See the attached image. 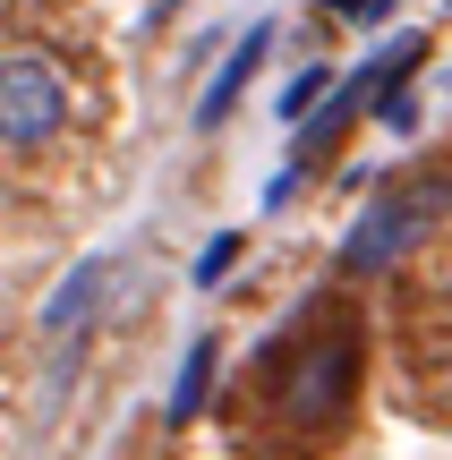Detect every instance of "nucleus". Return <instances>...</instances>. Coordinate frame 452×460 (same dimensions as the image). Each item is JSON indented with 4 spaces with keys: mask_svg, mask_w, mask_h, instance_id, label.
Here are the masks:
<instances>
[{
    "mask_svg": "<svg viewBox=\"0 0 452 460\" xmlns=\"http://www.w3.org/2000/svg\"><path fill=\"white\" fill-rule=\"evenodd\" d=\"M163 9H180V0H163Z\"/></svg>",
    "mask_w": 452,
    "mask_h": 460,
    "instance_id": "obj_11",
    "label": "nucleus"
},
{
    "mask_svg": "<svg viewBox=\"0 0 452 460\" xmlns=\"http://www.w3.org/2000/svg\"><path fill=\"white\" fill-rule=\"evenodd\" d=\"M324 17H341V26H385L393 0H324Z\"/></svg>",
    "mask_w": 452,
    "mask_h": 460,
    "instance_id": "obj_9",
    "label": "nucleus"
},
{
    "mask_svg": "<svg viewBox=\"0 0 452 460\" xmlns=\"http://www.w3.org/2000/svg\"><path fill=\"white\" fill-rule=\"evenodd\" d=\"M239 256H248V230H214V239L197 247V273L188 281H197V290H222V273H231Z\"/></svg>",
    "mask_w": 452,
    "mask_h": 460,
    "instance_id": "obj_8",
    "label": "nucleus"
},
{
    "mask_svg": "<svg viewBox=\"0 0 452 460\" xmlns=\"http://www.w3.org/2000/svg\"><path fill=\"white\" fill-rule=\"evenodd\" d=\"M385 128H393V137H410V128H419V102L393 94V102H385Z\"/></svg>",
    "mask_w": 452,
    "mask_h": 460,
    "instance_id": "obj_10",
    "label": "nucleus"
},
{
    "mask_svg": "<svg viewBox=\"0 0 452 460\" xmlns=\"http://www.w3.org/2000/svg\"><path fill=\"white\" fill-rule=\"evenodd\" d=\"M214 367H222V341H214V332H205V341H188V358H180V384H171V427L205 410V393H214Z\"/></svg>",
    "mask_w": 452,
    "mask_h": 460,
    "instance_id": "obj_6",
    "label": "nucleus"
},
{
    "mask_svg": "<svg viewBox=\"0 0 452 460\" xmlns=\"http://www.w3.org/2000/svg\"><path fill=\"white\" fill-rule=\"evenodd\" d=\"M444 367H452V349H444Z\"/></svg>",
    "mask_w": 452,
    "mask_h": 460,
    "instance_id": "obj_12",
    "label": "nucleus"
},
{
    "mask_svg": "<svg viewBox=\"0 0 452 460\" xmlns=\"http://www.w3.org/2000/svg\"><path fill=\"white\" fill-rule=\"evenodd\" d=\"M324 102H333V68H324V60H307L299 77L282 85V119H316Z\"/></svg>",
    "mask_w": 452,
    "mask_h": 460,
    "instance_id": "obj_7",
    "label": "nucleus"
},
{
    "mask_svg": "<svg viewBox=\"0 0 452 460\" xmlns=\"http://www.w3.org/2000/svg\"><path fill=\"white\" fill-rule=\"evenodd\" d=\"M452 214V180L444 171H419V180H393L385 197L368 205V214L350 222V239H341V273L350 281H368V273H393V264L410 256V247L427 239Z\"/></svg>",
    "mask_w": 452,
    "mask_h": 460,
    "instance_id": "obj_2",
    "label": "nucleus"
},
{
    "mask_svg": "<svg viewBox=\"0 0 452 460\" xmlns=\"http://www.w3.org/2000/svg\"><path fill=\"white\" fill-rule=\"evenodd\" d=\"M102 290H111V256H85V264H77V273H68V281H60V290H51V298H43V332H68V324H77V315H85V307H94V298H102Z\"/></svg>",
    "mask_w": 452,
    "mask_h": 460,
    "instance_id": "obj_5",
    "label": "nucleus"
},
{
    "mask_svg": "<svg viewBox=\"0 0 452 460\" xmlns=\"http://www.w3.org/2000/svg\"><path fill=\"white\" fill-rule=\"evenodd\" d=\"M265 51H273V26H248V34H239V51L222 60V77L197 94V128H222V119H231V102L248 94V77L265 68Z\"/></svg>",
    "mask_w": 452,
    "mask_h": 460,
    "instance_id": "obj_4",
    "label": "nucleus"
},
{
    "mask_svg": "<svg viewBox=\"0 0 452 460\" xmlns=\"http://www.w3.org/2000/svg\"><path fill=\"white\" fill-rule=\"evenodd\" d=\"M68 119V77L43 51H9L0 60V146H51Z\"/></svg>",
    "mask_w": 452,
    "mask_h": 460,
    "instance_id": "obj_3",
    "label": "nucleus"
},
{
    "mask_svg": "<svg viewBox=\"0 0 452 460\" xmlns=\"http://www.w3.org/2000/svg\"><path fill=\"white\" fill-rule=\"evenodd\" d=\"M359 376H368V324L341 290H324L256 349L248 384H231V427L248 418L265 452H307L359 410Z\"/></svg>",
    "mask_w": 452,
    "mask_h": 460,
    "instance_id": "obj_1",
    "label": "nucleus"
}]
</instances>
